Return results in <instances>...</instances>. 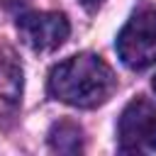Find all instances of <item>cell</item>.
Here are the masks:
<instances>
[{"label":"cell","mask_w":156,"mask_h":156,"mask_svg":"<svg viewBox=\"0 0 156 156\" xmlns=\"http://www.w3.org/2000/svg\"><path fill=\"white\" fill-rule=\"evenodd\" d=\"M117 78L98 54H76L49 73V93L71 107L93 110L112 98Z\"/></svg>","instance_id":"obj_1"},{"label":"cell","mask_w":156,"mask_h":156,"mask_svg":"<svg viewBox=\"0 0 156 156\" xmlns=\"http://www.w3.org/2000/svg\"><path fill=\"white\" fill-rule=\"evenodd\" d=\"M102 2H105V0H80V5H83L85 10H98Z\"/></svg>","instance_id":"obj_7"},{"label":"cell","mask_w":156,"mask_h":156,"mask_svg":"<svg viewBox=\"0 0 156 156\" xmlns=\"http://www.w3.org/2000/svg\"><path fill=\"white\" fill-rule=\"evenodd\" d=\"M22 93V71L15 63L12 54L0 51V112H7L17 105Z\"/></svg>","instance_id":"obj_5"},{"label":"cell","mask_w":156,"mask_h":156,"mask_svg":"<svg viewBox=\"0 0 156 156\" xmlns=\"http://www.w3.org/2000/svg\"><path fill=\"white\" fill-rule=\"evenodd\" d=\"M117 136L124 154L156 151V102L134 98L119 117Z\"/></svg>","instance_id":"obj_3"},{"label":"cell","mask_w":156,"mask_h":156,"mask_svg":"<svg viewBox=\"0 0 156 156\" xmlns=\"http://www.w3.org/2000/svg\"><path fill=\"white\" fill-rule=\"evenodd\" d=\"M151 88H154V90H156V76H154V80H151Z\"/></svg>","instance_id":"obj_8"},{"label":"cell","mask_w":156,"mask_h":156,"mask_svg":"<svg viewBox=\"0 0 156 156\" xmlns=\"http://www.w3.org/2000/svg\"><path fill=\"white\" fill-rule=\"evenodd\" d=\"M17 29L22 41L41 54L58 49L71 34V24L63 12H27L17 20Z\"/></svg>","instance_id":"obj_4"},{"label":"cell","mask_w":156,"mask_h":156,"mask_svg":"<svg viewBox=\"0 0 156 156\" xmlns=\"http://www.w3.org/2000/svg\"><path fill=\"white\" fill-rule=\"evenodd\" d=\"M117 54L132 71H144L156 63V7L136 10L117 34Z\"/></svg>","instance_id":"obj_2"},{"label":"cell","mask_w":156,"mask_h":156,"mask_svg":"<svg viewBox=\"0 0 156 156\" xmlns=\"http://www.w3.org/2000/svg\"><path fill=\"white\" fill-rule=\"evenodd\" d=\"M49 141L56 151H78L80 149V127L73 122H61L51 129Z\"/></svg>","instance_id":"obj_6"}]
</instances>
